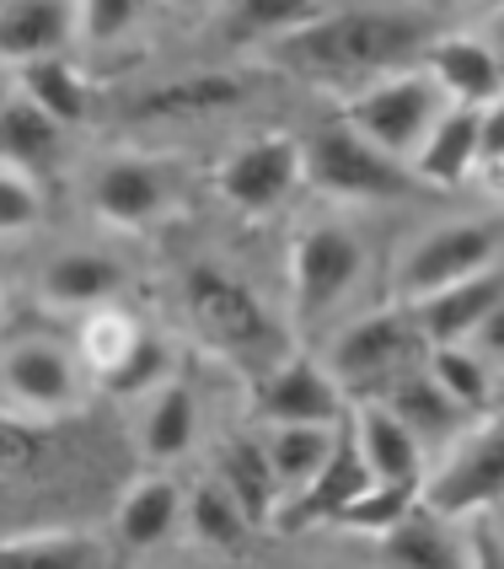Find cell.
<instances>
[{"mask_svg":"<svg viewBox=\"0 0 504 569\" xmlns=\"http://www.w3.org/2000/svg\"><path fill=\"white\" fill-rule=\"evenodd\" d=\"M140 339H145V328H140L129 312H119V307H97V312L81 317L75 355H81V366H87V371H97V377L108 381L129 360V355H134V345H140Z\"/></svg>","mask_w":504,"mask_h":569,"instance_id":"31","label":"cell"},{"mask_svg":"<svg viewBox=\"0 0 504 569\" xmlns=\"http://www.w3.org/2000/svg\"><path fill=\"white\" fill-rule=\"evenodd\" d=\"M371 269V242L365 231L344 216H316L295 231L290 242V307L295 322H322L344 307L349 296L365 284Z\"/></svg>","mask_w":504,"mask_h":569,"instance_id":"3","label":"cell"},{"mask_svg":"<svg viewBox=\"0 0 504 569\" xmlns=\"http://www.w3.org/2000/svg\"><path fill=\"white\" fill-rule=\"evenodd\" d=\"M17 92L28 97L32 108H43L60 129H81L92 119V87H87V76L64 60V54L17 64Z\"/></svg>","mask_w":504,"mask_h":569,"instance_id":"26","label":"cell"},{"mask_svg":"<svg viewBox=\"0 0 504 569\" xmlns=\"http://www.w3.org/2000/svg\"><path fill=\"white\" fill-rule=\"evenodd\" d=\"M477 113L483 108H445V119L430 129V140L413 157V178L424 189H462L483 172V140H477Z\"/></svg>","mask_w":504,"mask_h":569,"instance_id":"23","label":"cell"},{"mask_svg":"<svg viewBox=\"0 0 504 569\" xmlns=\"http://www.w3.org/2000/svg\"><path fill=\"white\" fill-rule=\"evenodd\" d=\"M306 183L327 199H349V204H381V199H409L424 183L413 178L409 161L386 157L371 146L354 124H322L306 140Z\"/></svg>","mask_w":504,"mask_h":569,"instance_id":"7","label":"cell"},{"mask_svg":"<svg viewBox=\"0 0 504 569\" xmlns=\"http://www.w3.org/2000/svg\"><path fill=\"white\" fill-rule=\"evenodd\" d=\"M344 425H263V446H269V462H274V478H280L284 500L322 473V462L333 457Z\"/></svg>","mask_w":504,"mask_h":569,"instance_id":"27","label":"cell"},{"mask_svg":"<svg viewBox=\"0 0 504 569\" xmlns=\"http://www.w3.org/2000/svg\"><path fill=\"white\" fill-rule=\"evenodd\" d=\"M504 263V226L488 216H445V221L419 226L409 237V248L392 263V301L413 307L424 296H435L445 284H462L500 269Z\"/></svg>","mask_w":504,"mask_h":569,"instance_id":"2","label":"cell"},{"mask_svg":"<svg viewBox=\"0 0 504 569\" xmlns=\"http://www.w3.org/2000/svg\"><path fill=\"white\" fill-rule=\"evenodd\" d=\"M477 32L488 38V49L504 60V0H488V6H483V22H477Z\"/></svg>","mask_w":504,"mask_h":569,"instance_id":"42","label":"cell"},{"mask_svg":"<svg viewBox=\"0 0 504 569\" xmlns=\"http://www.w3.org/2000/svg\"><path fill=\"white\" fill-rule=\"evenodd\" d=\"M467 6H488V0H467Z\"/></svg>","mask_w":504,"mask_h":569,"instance_id":"48","label":"cell"},{"mask_svg":"<svg viewBox=\"0 0 504 569\" xmlns=\"http://www.w3.org/2000/svg\"><path fill=\"white\" fill-rule=\"evenodd\" d=\"M306 183V146L290 134H252L221 161V199L242 216H269Z\"/></svg>","mask_w":504,"mask_h":569,"instance_id":"8","label":"cell"},{"mask_svg":"<svg viewBox=\"0 0 504 569\" xmlns=\"http://www.w3.org/2000/svg\"><path fill=\"white\" fill-rule=\"evenodd\" d=\"M215 478L231 489V500L252 516V527H274L284 495H280V478H274V462H269V446L263 436H231V441L215 451Z\"/></svg>","mask_w":504,"mask_h":569,"instance_id":"24","label":"cell"},{"mask_svg":"<svg viewBox=\"0 0 504 569\" xmlns=\"http://www.w3.org/2000/svg\"><path fill=\"white\" fill-rule=\"evenodd\" d=\"M242 97H248V76H242V70L193 64V70H172V76H161V81L134 87L124 102V113L140 119V124H189V119L231 113Z\"/></svg>","mask_w":504,"mask_h":569,"instance_id":"11","label":"cell"},{"mask_svg":"<svg viewBox=\"0 0 504 569\" xmlns=\"http://www.w3.org/2000/svg\"><path fill=\"white\" fill-rule=\"evenodd\" d=\"M167 371H172V349H167V339L145 333V339L134 345V355H129L124 366L102 381V387H108V392H119V398H145V392H157V387L172 381Z\"/></svg>","mask_w":504,"mask_h":569,"instance_id":"35","label":"cell"},{"mask_svg":"<svg viewBox=\"0 0 504 569\" xmlns=\"http://www.w3.org/2000/svg\"><path fill=\"white\" fill-rule=\"evenodd\" d=\"M424 506V483H392V478H376L354 506L333 521V527H344V532H360V538H386L392 527H403L413 510Z\"/></svg>","mask_w":504,"mask_h":569,"instance_id":"33","label":"cell"},{"mask_svg":"<svg viewBox=\"0 0 504 569\" xmlns=\"http://www.w3.org/2000/svg\"><path fill=\"white\" fill-rule=\"evenodd\" d=\"M424 70L441 81V92L456 108H488L504 97V60L488 49L483 32H435L424 49Z\"/></svg>","mask_w":504,"mask_h":569,"instance_id":"16","label":"cell"},{"mask_svg":"<svg viewBox=\"0 0 504 569\" xmlns=\"http://www.w3.org/2000/svg\"><path fill=\"white\" fill-rule=\"evenodd\" d=\"M445 108H451V97L441 92V81L419 60V64H403V70H386V76L365 81V87H354L344 108V124H354L386 157L413 167L419 146L430 140V129L445 119Z\"/></svg>","mask_w":504,"mask_h":569,"instance_id":"5","label":"cell"},{"mask_svg":"<svg viewBox=\"0 0 504 569\" xmlns=\"http://www.w3.org/2000/svg\"><path fill=\"white\" fill-rule=\"evenodd\" d=\"M167 6H178V11H204L210 0H167Z\"/></svg>","mask_w":504,"mask_h":569,"instance_id":"45","label":"cell"},{"mask_svg":"<svg viewBox=\"0 0 504 569\" xmlns=\"http://www.w3.org/2000/svg\"><path fill=\"white\" fill-rule=\"evenodd\" d=\"M500 409H504V387H500Z\"/></svg>","mask_w":504,"mask_h":569,"instance_id":"49","label":"cell"},{"mask_svg":"<svg viewBox=\"0 0 504 569\" xmlns=\"http://www.w3.org/2000/svg\"><path fill=\"white\" fill-rule=\"evenodd\" d=\"M500 527H504V521H500Z\"/></svg>","mask_w":504,"mask_h":569,"instance_id":"50","label":"cell"},{"mask_svg":"<svg viewBox=\"0 0 504 569\" xmlns=\"http://www.w3.org/2000/svg\"><path fill=\"white\" fill-rule=\"evenodd\" d=\"M477 140H483V167L504 161V97H494L483 113H477ZM483 178V172H477Z\"/></svg>","mask_w":504,"mask_h":569,"instance_id":"40","label":"cell"},{"mask_svg":"<svg viewBox=\"0 0 504 569\" xmlns=\"http://www.w3.org/2000/svg\"><path fill=\"white\" fill-rule=\"evenodd\" d=\"M349 409H354V398L327 371V360H316V355H290L258 387L263 425H344Z\"/></svg>","mask_w":504,"mask_h":569,"instance_id":"13","label":"cell"},{"mask_svg":"<svg viewBox=\"0 0 504 569\" xmlns=\"http://www.w3.org/2000/svg\"><path fill=\"white\" fill-rule=\"evenodd\" d=\"M87 204L102 226L113 231H145L157 226L178 193H172V172L151 157H108L92 167L87 178Z\"/></svg>","mask_w":504,"mask_h":569,"instance_id":"10","label":"cell"},{"mask_svg":"<svg viewBox=\"0 0 504 569\" xmlns=\"http://www.w3.org/2000/svg\"><path fill=\"white\" fill-rule=\"evenodd\" d=\"M349 430H354V446H360L365 468L376 478H392V483H424L430 478V462H435L430 446L419 441L386 403H376V398L354 403L349 409Z\"/></svg>","mask_w":504,"mask_h":569,"instance_id":"18","label":"cell"},{"mask_svg":"<svg viewBox=\"0 0 504 569\" xmlns=\"http://www.w3.org/2000/svg\"><path fill=\"white\" fill-rule=\"evenodd\" d=\"M467 345H473L477 355H483V360H488V366H494V371L504 377V307H500L494 317H488L483 328H477V333L467 339Z\"/></svg>","mask_w":504,"mask_h":569,"instance_id":"41","label":"cell"},{"mask_svg":"<svg viewBox=\"0 0 504 569\" xmlns=\"http://www.w3.org/2000/svg\"><path fill=\"white\" fill-rule=\"evenodd\" d=\"M28 457H38V430H32L28 419L0 413V468H17Z\"/></svg>","mask_w":504,"mask_h":569,"instance_id":"38","label":"cell"},{"mask_svg":"<svg viewBox=\"0 0 504 569\" xmlns=\"http://www.w3.org/2000/svg\"><path fill=\"white\" fill-rule=\"evenodd\" d=\"M60 151H64V129L43 108H32L17 87L0 97V161L6 167H22L28 178H43V172H54Z\"/></svg>","mask_w":504,"mask_h":569,"instance_id":"25","label":"cell"},{"mask_svg":"<svg viewBox=\"0 0 504 569\" xmlns=\"http://www.w3.org/2000/svg\"><path fill=\"white\" fill-rule=\"evenodd\" d=\"M38 296L54 307V312H97V307H113L124 296L129 269L124 258L102 253V248H70V253H54L43 269H38Z\"/></svg>","mask_w":504,"mask_h":569,"instance_id":"15","label":"cell"},{"mask_svg":"<svg viewBox=\"0 0 504 569\" xmlns=\"http://www.w3.org/2000/svg\"><path fill=\"white\" fill-rule=\"evenodd\" d=\"M424 355H430V339H424V328L413 322L409 307H376V312H360L349 317L344 328L333 333V345H327V371L339 377L354 403H365V398H381L392 381L413 371V366H424Z\"/></svg>","mask_w":504,"mask_h":569,"instance_id":"4","label":"cell"},{"mask_svg":"<svg viewBox=\"0 0 504 569\" xmlns=\"http://www.w3.org/2000/svg\"><path fill=\"white\" fill-rule=\"evenodd\" d=\"M189 532L204 542V548H215V553H242L258 527H252L248 510L231 500V489H225L221 478L210 473L189 495Z\"/></svg>","mask_w":504,"mask_h":569,"instance_id":"30","label":"cell"},{"mask_svg":"<svg viewBox=\"0 0 504 569\" xmlns=\"http://www.w3.org/2000/svg\"><path fill=\"white\" fill-rule=\"evenodd\" d=\"M424 366H430V377L451 392V403L467 413V419H483V413L500 409L504 377L477 355L473 345H430Z\"/></svg>","mask_w":504,"mask_h":569,"instance_id":"28","label":"cell"},{"mask_svg":"<svg viewBox=\"0 0 504 569\" xmlns=\"http://www.w3.org/2000/svg\"><path fill=\"white\" fill-rule=\"evenodd\" d=\"M371 483H376V473L365 468V457H360V446H354V430L344 425V436L333 446V457L322 462V473L284 500L280 516H274V527H280V532H306V527H322V521L333 527Z\"/></svg>","mask_w":504,"mask_h":569,"instance_id":"14","label":"cell"},{"mask_svg":"<svg viewBox=\"0 0 504 569\" xmlns=\"http://www.w3.org/2000/svg\"><path fill=\"white\" fill-rule=\"evenodd\" d=\"M11 87H17V70H11V64H0V97L11 92Z\"/></svg>","mask_w":504,"mask_h":569,"instance_id":"44","label":"cell"},{"mask_svg":"<svg viewBox=\"0 0 504 569\" xmlns=\"http://www.w3.org/2000/svg\"><path fill=\"white\" fill-rule=\"evenodd\" d=\"M0 569H102V548L87 532L0 538Z\"/></svg>","mask_w":504,"mask_h":569,"instance_id":"32","label":"cell"},{"mask_svg":"<svg viewBox=\"0 0 504 569\" xmlns=\"http://www.w3.org/2000/svg\"><path fill=\"white\" fill-rule=\"evenodd\" d=\"M473 569H504V527L494 516L473 521Z\"/></svg>","mask_w":504,"mask_h":569,"instance_id":"39","label":"cell"},{"mask_svg":"<svg viewBox=\"0 0 504 569\" xmlns=\"http://www.w3.org/2000/svg\"><path fill=\"white\" fill-rule=\"evenodd\" d=\"M500 307H504V263L500 269H483V274H473V280H462V284H445L435 296L413 301L409 312L424 328L430 345H467Z\"/></svg>","mask_w":504,"mask_h":569,"instance_id":"19","label":"cell"},{"mask_svg":"<svg viewBox=\"0 0 504 569\" xmlns=\"http://www.w3.org/2000/svg\"><path fill=\"white\" fill-rule=\"evenodd\" d=\"M376 403H386V409L397 413L413 436L430 446V457H441L445 446H451L462 430H467V425H473L467 413L451 403V392H445L441 381L430 377V366H413V371H403V377L381 392Z\"/></svg>","mask_w":504,"mask_h":569,"instance_id":"21","label":"cell"},{"mask_svg":"<svg viewBox=\"0 0 504 569\" xmlns=\"http://www.w3.org/2000/svg\"><path fill=\"white\" fill-rule=\"evenodd\" d=\"M430 11H413L403 0L392 6H339L322 11L316 22L284 32L269 43V60L290 76L327 81V87H365L386 70L419 64L430 49Z\"/></svg>","mask_w":504,"mask_h":569,"instance_id":"1","label":"cell"},{"mask_svg":"<svg viewBox=\"0 0 504 569\" xmlns=\"http://www.w3.org/2000/svg\"><path fill=\"white\" fill-rule=\"evenodd\" d=\"M322 11H327L322 0H236V22L248 32H263L269 43L284 38V32L306 28V22H316Z\"/></svg>","mask_w":504,"mask_h":569,"instance_id":"37","label":"cell"},{"mask_svg":"<svg viewBox=\"0 0 504 569\" xmlns=\"http://www.w3.org/2000/svg\"><path fill=\"white\" fill-rule=\"evenodd\" d=\"M403 6H413V11H441L445 0H403Z\"/></svg>","mask_w":504,"mask_h":569,"instance_id":"46","label":"cell"},{"mask_svg":"<svg viewBox=\"0 0 504 569\" xmlns=\"http://www.w3.org/2000/svg\"><path fill=\"white\" fill-rule=\"evenodd\" d=\"M43 226V189L22 167L0 161V237H28Z\"/></svg>","mask_w":504,"mask_h":569,"instance_id":"36","label":"cell"},{"mask_svg":"<svg viewBox=\"0 0 504 569\" xmlns=\"http://www.w3.org/2000/svg\"><path fill=\"white\" fill-rule=\"evenodd\" d=\"M424 506L451 521H477L504 506V409L473 419L456 441L430 462Z\"/></svg>","mask_w":504,"mask_h":569,"instance_id":"6","label":"cell"},{"mask_svg":"<svg viewBox=\"0 0 504 569\" xmlns=\"http://www.w3.org/2000/svg\"><path fill=\"white\" fill-rule=\"evenodd\" d=\"M157 11V0H75V22H81V43L92 49H113L129 32Z\"/></svg>","mask_w":504,"mask_h":569,"instance_id":"34","label":"cell"},{"mask_svg":"<svg viewBox=\"0 0 504 569\" xmlns=\"http://www.w3.org/2000/svg\"><path fill=\"white\" fill-rule=\"evenodd\" d=\"M0 387L32 419H49L81 403V355L54 339H17L0 349Z\"/></svg>","mask_w":504,"mask_h":569,"instance_id":"12","label":"cell"},{"mask_svg":"<svg viewBox=\"0 0 504 569\" xmlns=\"http://www.w3.org/2000/svg\"><path fill=\"white\" fill-rule=\"evenodd\" d=\"M295 569H354V565H295Z\"/></svg>","mask_w":504,"mask_h":569,"instance_id":"47","label":"cell"},{"mask_svg":"<svg viewBox=\"0 0 504 569\" xmlns=\"http://www.w3.org/2000/svg\"><path fill=\"white\" fill-rule=\"evenodd\" d=\"M75 38V0H0V64L54 60Z\"/></svg>","mask_w":504,"mask_h":569,"instance_id":"20","label":"cell"},{"mask_svg":"<svg viewBox=\"0 0 504 569\" xmlns=\"http://www.w3.org/2000/svg\"><path fill=\"white\" fill-rule=\"evenodd\" d=\"M376 548L381 569H473V521H451L441 510L419 506Z\"/></svg>","mask_w":504,"mask_h":569,"instance_id":"17","label":"cell"},{"mask_svg":"<svg viewBox=\"0 0 504 569\" xmlns=\"http://www.w3.org/2000/svg\"><path fill=\"white\" fill-rule=\"evenodd\" d=\"M199 436V398H193L189 381H167L145 398V413H140V451L151 462H172L183 457Z\"/></svg>","mask_w":504,"mask_h":569,"instance_id":"29","label":"cell"},{"mask_svg":"<svg viewBox=\"0 0 504 569\" xmlns=\"http://www.w3.org/2000/svg\"><path fill=\"white\" fill-rule=\"evenodd\" d=\"M483 189H488V193H494V199L504 204V161H494V167H483Z\"/></svg>","mask_w":504,"mask_h":569,"instance_id":"43","label":"cell"},{"mask_svg":"<svg viewBox=\"0 0 504 569\" xmlns=\"http://www.w3.org/2000/svg\"><path fill=\"white\" fill-rule=\"evenodd\" d=\"M189 516V500L183 489L167 473H145L134 478L119 500V516H113V538L124 553H151L157 542H167L178 532V521Z\"/></svg>","mask_w":504,"mask_h":569,"instance_id":"22","label":"cell"},{"mask_svg":"<svg viewBox=\"0 0 504 569\" xmlns=\"http://www.w3.org/2000/svg\"><path fill=\"white\" fill-rule=\"evenodd\" d=\"M183 307H189L204 339H215L221 349H236V355H252L274 339V322L263 312V301L236 274H225L221 263H193L183 274Z\"/></svg>","mask_w":504,"mask_h":569,"instance_id":"9","label":"cell"}]
</instances>
